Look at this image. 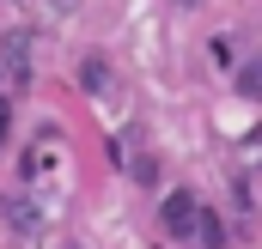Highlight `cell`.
Listing matches in <instances>:
<instances>
[{
	"instance_id": "5",
	"label": "cell",
	"mask_w": 262,
	"mask_h": 249,
	"mask_svg": "<svg viewBox=\"0 0 262 249\" xmlns=\"http://www.w3.org/2000/svg\"><path fill=\"white\" fill-rule=\"evenodd\" d=\"M183 6H195V0H183Z\"/></svg>"
},
{
	"instance_id": "4",
	"label": "cell",
	"mask_w": 262,
	"mask_h": 249,
	"mask_svg": "<svg viewBox=\"0 0 262 249\" xmlns=\"http://www.w3.org/2000/svg\"><path fill=\"white\" fill-rule=\"evenodd\" d=\"M0 134H6V104H0Z\"/></svg>"
},
{
	"instance_id": "2",
	"label": "cell",
	"mask_w": 262,
	"mask_h": 249,
	"mask_svg": "<svg viewBox=\"0 0 262 249\" xmlns=\"http://www.w3.org/2000/svg\"><path fill=\"white\" fill-rule=\"evenodd\" d=\"M79 79H85L92 91H116V79H110V67L98 61V55H85V67H79Z\"/></svg>"
},
{
	"instance_id": "1",
	"label": "cell",
	"mask_w": 262,
	"mask_h": 249,
	"mask_svg": "<svg viewBox=\"0 0 262 249\" xmlns=\"http://www.w3.org/2000/svg\"><path fill=\"white\" fill-rule=\"evenodd\" d=\"M195 194H189V188H177V194H165V231H171V237H189V231H195Z\"/></svg>"
},
{
	"instance_id": "3",
	"label": "cell",
	"mask_w": 262,
	"mask_h": 249,
	"mask_svg": "<svg viewBox=\"0 0 262 249\" xmlns=\"http://www.w3.org/2000/svg\"><path fill=\"white\" fill-rule=\"evenodd\" d=\"M195 231H201V243H207V249H226V225H220L213 213H195Z\"/></svg>"
}]
</instances>
